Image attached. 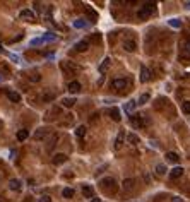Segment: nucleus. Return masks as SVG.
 I'll return each mask as SVG.
<instances>
[{
	"instance_id": "f257e3e1",
	"label": "nucleus",
	"mask_w": 190,
	"mask_h": 202,
	"mask_svg": "<svg viewBox=\"0 0 190 202\" xmlns=\"http://www.w3.org/2000/svg\"><path fill=\"white\" fill-rule=\"evenodd\" d=\"M154 7H156V4L154 2H149V4H144V7L141 10L137 12V17L141 19V21H146L149 16H151V12L154 10Z\"/></svg>"
},
{
	"instance_id": "f03ea898",
	"label": "nucleus",
	"mask_w": 190,
	"mask_h": 202,
	"mask_svg": "<svg viewBox=\"0 0 190 202\" xmlns=\"http://www.w3.org/2000/svg\"><path fill=\"white\" fill-rule=\"evenodd\" d=\"M100 185H101V189L103 190H106V192H110V193H113L115 190H117V182H115V178H103V180L100 182Z\"/></svg>"
},
{
	"instance_id": "7ed1b4c3",
	"label": "nucleus",
	"mask_w": 190,
	"mask_h": 202,
	"mask_svg": "<svg viewBox=\"0 0 190 202\" xmlns=\"http://www.w3.org/2000/svg\"><path fill=\"white\" fill-rule=\"evenodd\" d=\"M62 70H64V74H67V75H75L79 70V67L75 64H72V62H62Z\"/></svg>"
},
{
	"instance_id": "20e7f679",
	"label": "nucleus",
	"mask_w": 190,
	"mask_h": 202,
	"mask_svg": "<svg viewBox=\"0 0 190 202\" xmlns=\"http://www.w3.org/2000/svg\"><path fill=\"white\" fill-rule=\"evenodd\" d=\"M130 123L134 127H137V129H141V127H144L147 123V120L144 118V115H135V116H130Z\"/></svg>"
},
{
	"instance_id": "39448f33",
	"label": "nucleus",
	"mask_w": 190,
	"mask_h": 202,
	"mask_svg": "<svg viewBox=\"0 0 190 202\" xmlns=\"http://www.w3.org/2000/svg\"><path fill=\"white\" fill-rule=\"evenodd\" d=\"M50 132H52V129H48V127H41V129H38L35 132V141H43L46 135H50Z\"/></svg>"
},
{
	"instance_id": "423d86ee",
	"label": "nucleus",
	"mask_w": 190,
	"mask_h": 202,
	"mask_svg": "<svg viewBox=\"0 0 190 202\" xmlns=\"http://www.w3.org/2000/svg\"><path fill=\"white\" fill-rule=\"evenodd\" d=\"M129 86V82H127V79H115V81L111 82V87L113 89H125V87Z\"/></svg>"
},
{
	"instance_id": "0eeeda50",
	"label": "nucleus",
	"mask_w": 190,
	"mask_h": 202,
	"mask_svg": "<svg viewBox=\"0 0 190 202\" xmlns=\"http://www.w3.org/2000/svg\"><path fill=\"white\" fill-rule=\"evenodd\" d=\"M123 48H125L127 52H135L137 50V43H135L134 39H125L123 41Z\"/></svg>"
},
{
	"instance_id": "6e6552de",
	"label": "nucleus",
	"mask_w": 190,
	"mask_h": 202,
	"mask_svg": "<svg viewBox=\"0 0 190 202\" xmlns=\"http://www.w3.org/2000/svg\"><path fill=\"white\" fill-rule=\"evenodd\" d=\"M87 48H89V41H87V39H81V41L75 43V50H77V52H86Z\"/></svg>"
},
{
	"instance_id": "1a4fd4ad",
	"label": "nucleus",
	"mask_w": 190,
	"mask_h": 202,
	"mask_svg": "<svg viewBox=\"0 0 190 202\" xmlns=\"http://www.w3.org/2000/svg\"><path fill=\"white\" fill-rule=\"evenodd\" d=\"M110 116H111V120L113 122H120L122 120V115H120V110L118 108H110Z\"/></svg>"
},
{
	"instance_id": "9d476101",
	"label": "nucleus",
	"mask_w": 190,
	"mask_h": 202,
	"mask_svg": "<svg viewBox=\"0 0 190 202\" xmlns=\"http://www.w3.org/2000/svg\"><path fill=\"white\" fill-rule=\"evenodd\" d=\"M141 81L142 82L151 81V70L146 69V67H141Z\"/></svg>"
},
{
	"instance_id": "9b49d317",
	"label": "nucleus",
	"mask_w": 190,
	"mask_h": 202,
	"mask_svg": "<svg viewBox=\"0 0 190 202\" xmlns=\"http://www.w3.org/2000/svg\"><path fill=\"white\" fill-rule=\"evenodd\" d=\"M21 19H26L27 22H35V14L31 12V10H21Z\"/></svg>"
},
{
	"instance_id": "f8f14e48",
	"label": "nucleus",
	"mask_w": 190,
	"mask_h": 202,
	"mask_svg": "<svg viewBox=\"0 0 190 202\" xmlns=\"http://www.w3.org/2000/svg\"><path fill=\"white\" fill-rule=\"evenodd\" d=\"M123 139H125V132L120 130L118 135H117V139H115V147H117V149H120V147L123 146Z\"/></svg>"
},
{
	"instance_id": "ddd939ff",
	"label": "nucleus",
	"mask_w": 190,
	"mask_h": 202,
	"mask_svg": "<svg viewBox=\"0 0 190 202\" xmlns=\"http://www.w3.org/2000/svg\"><path fill=\"white\" fill-rule=\"evenodd\" d=\"M21 182L16 180V178H12V180H9V189L14 190V192H17V190H21Z\"/></svg>"
},
{
	"instance_id": "4468645a",
	"label": "nucleus",
	"mask_w": 190,
	"mask_h": 202,
	"mask_svg": "<svg viewBox=\"0 0 190 202\" xmlns=\"http://www.w3.org/2000/svg\"><path fill=\"white\" fill-rule=\"evenodd\" d=\"M65 161H67V156L62 154V152L53 156V164H62V163H65Z\"/></svg>"
},
{
	"instance_id": "2eb2a0df",
	"label": "nucleus",
	"mask_w": 190,
	"mask_h": 202,
	"mask_svg": "<svg viewBox=\"0 0 190 202\" xmlns=\"http://www.w3.org/2000/svg\"><path fill=\"white\" fill-rule=\"evenodd\" d=\"M170 175H171V178H180V176L183 175V168H181V166H175Z\"/></svg>"
},
{
	"instance_id": "dca6fc26",
	"label": "nucleus",
	"mask_w": 190,
	"mask_h": 202,
	"mask_svg": "<svg viewBox=\"0 0 190 202\" xmlns=\"http://www.w3.org/2000/svg\"><path fill=\"white\" fill-rule=\"evenodd\" d=\"M69 91L70 93H72V94H75V93H79V91H81V84H79L77 81H72L69 84Z\"/></svg>"
},
{
	"instance_id": "f3484780",
	"label": "nucleus",
	"mask_w": 190,
	"mask_h": 202,
	"mask_svg": "<svg viewBox=\"0 0 190 202\" xmlns=\"http://www.w3.org/2000/svg\"><path fill=\"white\" fill-rule=\"evenodd\" d=\"M7 96H9V99L12 101V103H19V101H21V96H19L16 91H9V93H7Z\"/></svg>"
},
{
	"instance_id": "a211bd4d",
	"label": "nucleus",
	"mask_w": 190,
	"mask_h": 202,
	"mask_svg": "<svg viewBox=\"0 0 190 202\" xmlns=\"http://www.w3.org/2000/svg\"><path fill=\"white\" fill-rule=\"evenodd\" d=\"M127 141H129V144H132V146H137L139 142H141V139H139L137 134H130L129 137H127Z\"/></svg>"
},
{
	"instance_id": "6ab92c4d",
	"label": "nucleus",
	"mask_w": 190,
	"mask_h": 202,
	"mask_svg": "<svg viewBox=\"0 0 190 202\" xmlns=\"http://www.w3.org/2000/svg\"><path fill=\"white\" fill-rule=\"evenodd\" d=\"M166 159H168L170 163H178L180 161V156L177 152H166Z\"/></svg>"
},
{
	"instance_id": "aec40b11",
	"label": "nucleus",
	"mask_w": 190,
	"mask_h": 202,
	"mask_svg": "<svg viewBox=\"0 0 190 202\" xmlns=\"http://www.w3.org/2000/svg\"><path fill=\"white\" fill-rule=\"evenodd\" d=\"M27 137H29V132H27L26 129H21L17 132V141H26Z\"/></svg>"
},
{
	"instance_id": "412c9836",
	"label": "nucleus",
	"mask_w": 190,
	"mask_h": 202,
	"mask_svg": "<svg viewBox=\"0 0 190 202\" xmlns=\"http://www.w3.org/2000/svg\"><path fill=\"white\" fill-rule=\"evenodd\" d=\"M86 125H79V127H77V130H75V137H79V139H81V137H84V135H86Z\"/></svg>"
},
{
	"instance_id": "4be33fe9",
	"label": "nucleus",
	"mask_w": 190,
	"mask_h": 202,
	"mask_svg": "<svg viewBox=\"0 0 190 202\" xmlns=\"http://www.w3.org/2000/svg\"><path fill=\"white\" fill-rule=\"evenodd\" d=\"M93 189H91V187H87V185H84V187H82V195H84V197H87V199H91L93 197Z\"/></svg>"
},
{
	"instance_id": "5701e85b",
	"label": "nucleus",
	"mask_w": 190,
	"mask_h": 202,
	"mask_svg": "<svg viewBox=\"0 0 190 202\" xmlns=\"http://www.w3.org/2000/svg\"><path fill=\"white\" fill-rule=\"evenodd\" d=\"M74 103H75V99H74V98H64V101H62V105L67 106V108H72Z\"/></svg>"
},
{
	"instance_id": "b1692460",
	"label": "nucleus",
	"mask_w": 190,
	"mask_h": 202,
	"mask_svg": "<svg viewBox=\"0 0 190 202\" xmlns=\"http://www.w3.org/2000/svg\"><path fill=\"white\" fill-rule=\"evenodd\" d=\"M62 195H64L65 199H70V197H74V190L67 187V189H64V190H62Z\"/></svg>"
},
{
	"instance_id": "393cba45",
	"label": "nucleus",
	"mask_w": 190,
	"mask_h": 202,
	"mask_svg": "<svg viewBox=\"0 0 190 202\" xmlns=\"http://www.w3.org/2000/svg\"><path fill=\"white\" fill-rule=\"evenodd\" d=\"M123 189H125V190H132V189H134V180L127 178V180L123 182Z\"/></svg>"
},
{
	"instance_id": "a878e982",
	"label": "nucleus",
	"mask_w": 190,
	"mask_h": 202,
	"mask_svg": "<svg viewBox=\"0 0 190 202\" xmlns=\"http://www.w3.org/2000/svg\"><path fill=\"white\" fill-rule=\"evenodd\" d=\"M108 67H110V58H104V62L100 65V72H101V74L106 72V69H108Z\"/></svg>"
},
{
	"instance_id": "bb28decb",
	"label": "nucleus",
	"mask_w": 190,
	"mask_h": 202,
	"mask_svg": "<svg viewBox=\"0 0 190 202\" xmlns=\"http://www.w3.org/2000/svg\"><path fill=\"white\" fill-rule=\"evenodd\" d=\"M149 99H151V96L147 94V93H144V94L141 96V99H139V105H146L147 101H149Z\"/></svg>"
},
{
	"instance_id": "cd10ccee",
	"label": "nucleus",
	"mask_w": 190,
	"mask_h": 202,
	"mask_svg": "<svg viewBox=\"0 0 190 202\" xmlns=\"http://www.w3.org/2000/svg\"><path fill=\"white\" fill-rule=\"evenodd\" d=\"M86 24H87V22L84 21V19H77V21L74 22V28H84Z\"/></svg>"
},
{
	"instance_id": "c85d7f7f",
	"label": "nucleus",
	"mask_w": 190,
	"mask_h": 202,
	"mask_svg": "<svg viewBox=\"0 0 190 202\" xmlns=\"http://www.w3.org/2000/svg\"><path fill=\"white\" fill-rule=\"evenodd\" d=\"M156 173H158V175H164V173H166L164 164H158V166H156Z\"/></svg>"
},
{
	"instance_id": "c756f323",
	"label": "nucleus",
	"mask_w": 190,
	"mask_h": 202,
	"mask_svg": "<svg viewBox=\"0 0 190 202\" xmlns=\"http://www.w3.org/2000/svg\"><path fill=\"white\" fill-rule=\"evenodd\" d=\"M57 141H58V135H57V134H55V135H52V141H48V147L52 149V147H53V146H55V144H57Z\"/></svg>"
},
{
	"instance_id": "7c9ffc66",
	"label": "nucleus",
	"mask_w": 190,
	"mask_h": 202,
	"mask_svg": "<svg viewBox=\"0 0 190 202\" xmlns=\"http://www.w3.org/2000/svg\"><path fill=\"white\" fill-rule=\"evenodd\" d=\"M183 50H185L187 55H190V38L185 39V43H183Z\"/></svg>"
},
{
	"instance_id": "2f4dec72",
	"label": "nucleus",
	"mask_w": 190,
	"mask_h": 202,
	"mask_svg": "<svg viewBox=\"0 0 190 202\" xmlns=\"http://www.w3.org/2000/svg\"><path fill=\"white\" fill-rule=\"evenodd\" d=\"M125 108H127V112H129V113H130V112H134V108H135V101H129Z\"/></svg>"
},
{
	"instance_id": "473e14b6",
	"label": "nucleus",
	"mask_w": 190,
	"mask_h": 202,
	"mask_svg": "<svg viewBox=\"0 0 190 202\" xmlns=\"http://www.w3.org/2000/svg\"><path fill=\"white\" fill-rule=\"evenodd\" d=\"M181 110H183V113H190V101H185L183 106H181Z\"/></svg>"
},
{
	"instance_id": "72a5a7b5",
	"label": "nucleus",
	"mask_w": 190,
	"mask_h": 202,
	"mask_svg": "<svg viewBox=\"0 0 190 202\" xmlns=\"http://www.w3.org/2000/svg\"><path fill=\"white\" fill-rule=\"evenodd\" d=\"M170 26H175V28H180L181 26V22L178 21V19H171V21H170Z\"/></svg>"
},
{
	"instance_id": "f704fd0d",
	"label": "nucleus",
	"mask_w": 190,
	"mask_h": 202,
	"mask_svg": "<svg viewBox=\"0 0 190 202\" xmlns=\"http://www.w3.org/2000/svg\"><path fill=\"white\" fill-rule=\"evenodd\" d=\"M39 202H52V197H50V195H41V197H39Z\"/></svg>"
},
{
	"instance_id": "c9c22d12",
	"label": "nucleus",
	"mask_w": 190,
	"mask_h": 202,
	"mask_svg": "<svg viewBox=\"0 0 190 202\" xmlns=\"http://www.w3.org/2000/svg\"><path fill=\"white\" fill-rule=\"evenodd\" d=\"M43 99L46 101V103H48V101H53V99H55V94H45Z\"/></svg>"
},
{
	"instance_id": "e433bc0d",
	"label": "nucleus",
	"mask_w": 190,
	"mask_h": 202,
	"mask_svg": "<svg viewBox=\"0 0 190 202\" xmlns=\"http://www.w3.org/2000/svg\"><path fill=\"white\" fill-rule=\"evenodd\" d=\"M39 79H41V77H39V74H33V75H31V81H36V82H38Z\"/></svg>"
},
{
	"instance_id": "4c0bfd02",
	"label": "nucleus",
	"mask_w": 190,
	"mask_h": 202,
	"mask_svg": "<svg viewBox=\"0 0 190 202\" xmlns=\"http://www.w3.org/2000/svg\"><path fill=\"white\" fill-rule=\"evenodd\" d=\"M171 202H183V200H181L180 197H173V199H171Z\"/></svg>"
},
{
	"instance_id": "58836bf2",
	"label": "nucleus",
	"mask_w": 190,
	"mask_h": 202,
	"mask_svg": "<svg viewBox=\"0 0 190 202\" xmlns=\"http://www.w3.org/2000/svg\"><path fill=\"white\" fill-rule=\"evenodd\" d=\"M91 202H101V199H98V197H94V199H93V200H91Z\"/></svg>"
},
{
	"instance_id": "ea45409f",
	"label": "nucleus",
	"mask_w": 190,
	"mask_h": 202,
	"mask_svg": "<svg viewBox=\"0 0 190 202\" xmlns=\"http://www.w3.org/2000/svg\"><path fill=\"white\" fill-rule=\"evenodd\" d=\"M183 5H185L187 9H190V2H185V4H183Z\"/></svg>"
}]
</instances>
